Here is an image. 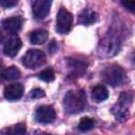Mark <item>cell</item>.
<instances>
[{
  "mask_svg": "<svg viewBox=\"0 0 135 135\" xmlns=\"http://www.w3.org/2000/svg\"><path fill=\"white\" fill-rule=\"evenodd\" d=\"M86 104L85 94L83 91H70L63 98V107L66 113L75 114L81 112Z\"/></svg>",
  "mask_w": 135,
  "mask_h": 135,
  "instance_id": "obj_1",
  "label": "cell"
},
{
  "mask_svg": "<svg viewBox=\"0 0 135 135\" xmlns=\"http://www.w3.org/2000/svg\"><path fill=\"white\" fill-rule=\"evenodd\" d=\"M103 78L107 83L112 86L122 85L127 81V74L124 70L119 65H111L108 66L103 72Z\"/></svg>",
  "mask_w": 135,
  "mask_h": 135,
  "instance_id": "obj_2",
  "label": "cell"
},
{
  "mask_svg": "<svg viewBox=\"0 0 135 135\" xmlns=\"http://www.w3.org/2000/svg\"><path fill=\"white\" fill-rule=\"evenodd\" d=\"M46 61L45 54L36 49H31L28 50L25 55L22 57V63L28 69H37L41 65H43Z\"/></svg>",
  "mask_w": 135,
  "mask_h": 135,
  "instance_id": "obj_3",
  "label": "cell"
},
{
  "mask_svg": "<svg viewBox=\"0 0 135 135\" xmlns=\"http://www.w3.org/2000/svg\"><path fill=\"white\" fill-rule=\"evenodd\" d=\"M73 25V16L65 8H60L57 14L56 30L60 34H66L71 31Z\"/></svg>",
  "mask_w": 135,
  "mask_h": 135,
  "instance_id": "obj_4",
  "label": "cell"
},
{
  "mask_svg": "<svg viewBox=\"0 0 135 135\" xmlns=\"http://www.w3.org/2000/svg\"><path fill=\"white\" fill-rule=\"evenodd\" d=\"M35 118L41 123H52L56 118V112L51 105H41L36 110Z\"/></svg>",
  "mask_w": 135,
  "mask_h": 135,
  "instance_id": "obj_5",
  "label": "cell"
},
{
  "mask_svg": "<svg viewBox=\"0 0 135 135\" xmlns=\"http://www.w3.org/2000/svg\"><path fill=\"white\" fill-rule=\"evenodd\" d=\"M52 1L53 0H35L33 4L34 17L37 19H44L51 11Z\"/></svg>",
  "mask_w": 135,
  "mask_h": 135,
  "instance_id": "obj_6",
  "label": "cell"
},
{
  "mask_svg": "<svg viewBox=\"0 0 135 135\" xmlns=\"http://www.w3.org/2000/svg\"><path fill=\"white\" fill-rule=\"evenodd\" d=\"M22 46L21 39L18 36H12L5 41L3 46V53L8 57H15Z\"/></svg>",
  "mask_w": 135,
  "mask_h": 135,
  "instance_id": "obj_7",
  "label": "cell"
},
{
  "mask_svg": "<svg viewBox=\"0 0 135 135\" xmlns=\"http://www.w3.org/2000/svg\"><path fill=\"white\" fill-rule=\"evenodd\" d=\"M23 92L24 88L21 83H12L4 89V97L7 100H17L22 97Z\"/></svg>",
  "mask_w": 135,
  "mask_h": 135,
  "instance_id": "obj_8",
  "label": "cell"
},
{
  "mask_svg": "<svg viewBox=\"0 0 135 135\" xmlns=\"http://www.w3.org/2000/svg\"><path fill=\"white\" fill-rule=\"evenodd\" d=\"M22 26V19L20 17H11L2 21V27L11 34H15L20 31Z\"/></svg>",
  "mask_w": 135,
  "mask_h": 135,
  "instance_id": "obj_9",
  "label": "cell"
},
{
  "mask_svg": "<svg viewBox=\"0 0 135 135\" xmlns=\"http://www.w3.org/2000/svg\"><path fill=\"white\" fill-rule=\"evenodd\" d=\"M49 38V33L47 31L43 28L35 30L34 32L31 33L30 35V42L32 44H42L44 43Z\"/></svg>",
  "mask_w": 135,
  "mask_h": 135,
  "instance_id": "obj_10",
  "label": "cell"
},
{
  "mask_svg": "<svg viewBox=\"0 0 135 135\" xmlns=\"http://www.w3.org/2000/svg\"><path fill=\"white\" fill-rule=\"evenodd\" d=\"M108 97H109V92L104 85L98 84L92 89V98L96 102H101V101L108 99Z\"/></svg>",
  "mask_w": 135,
  "mask_h": 135,
  "instance_id": "obj_11",
  "label": "cell"
},
{
  "mask_svg": "<svg viewBox=\"0 0 135 135\" xmlns=\"http://www.w3.org/2000/svg\"><path fill=\"white\" fill-rule=\"evenodd\" d=\"M97 14L91 9H84L81 12V14L79 15V22L88 25V24H92L95 23L97 21Z\"/></svg>",
  "mask_w": 135,
  "mask_h": 135,
  "instance_id": "obj_12",
  "label": "cell"
},
{
  "mask_svg": "<svg viewBox=\"0 0 135 135\" xmlns=\"http://www.w3.org/2000/svg\"><path fill=\"white\" fill-rule=\"evenodd\" d=\"M21 76V72L16 66H9L2 72V77L6 80H16Z\"/></svg>",
  "mask_w": 135,
  "mask_h": 135,
  "instance_id": "obj_13",
  "label": "cell"
},
{
  "mask_svg": "<svg viewBox=\"0 0 135 135\" xmlns=\"http://www.w3.org/2000/svg\"><path fill=\"white\" fill-rule=\"evenodd\" d=\"M95 126V121L93 118L91 117H83L81 118V120L78 123V129L80 131H89L91 129H93Z\"/></svg>",
  "mask_w": 135,
  "mask_h": 135,
  "instance_id": "obj_14",
  "label": "cell"
},
{
  "mask_svg": "<svg viewBox=\"0 0 135 135\" xmlns=\"http://www.w3.org/2000/svg\"><path fill=\"white\" fill-rule=\"evenodd\" d=\"M112 112H113V114L115 115L116 119H117V120H120V121H123V120L128 119V117H129L128 109H126L124 105H122V104H119L117 110L113 109Z\"/></svg>",
  "mask_w": 135,
  "mask_h": 135,
  "instance_id": "obj_15",
  "label": "cell"
},
{
  "mask_svg": "<svg viewBox=\"0 0 135 135\" xmlns=\"http://www.w3.org/2000/svg\"><path fill=\"white\" fill-rule=\"evenodd\" d=\"M39 79H41L42 81H45V82L53 81L55 79L54 71L52 69H45V70H43L42 72L39 73Z\"/></svg>",
  "mask_w": 135,
  "mask_h": 135,
  "instance_id": "obj_16",
  "label": "cell"
},
{
  "mask_svg": "<svg viewBox=\"0 0 135 135\" xmlns=\"http://www.w3.org/2000/svg\"><path fill=\"white\" fill-rule=\"evenodd\" d=\"M9 132L14 133V134H24L26 132V127L24 123H18L16 126H14Z\"/></svg>",
  "mask_w": 135,
  "mask_h": 135,
  "instance_id": "obj_17",
  "label": "cell"
},
{
  "mask_svg": "<svg viewBox=\"0 0 135 135\" xmlns=\"http://www.w3.org/2000/svg\"><path fill=\"white\" fill-rule=\"evenodd\" d=\"M121 4L130 12L135 11V0H121Z\"/></svg>",
  "mask_w": 135,
  "mask_h": 135,
  "instance_id": "obj_18",
  "label": "cell"
},
{
  "mask_svg": "<svg viewBox=\"0 0 135 135\" xmlns=\"http://www.w3.org/2000/svg\"><path fill=\"white\" fill-rule=\"evenodd\" d=\"M43 96H44V91L39 89V88H36V89L31 91V98L37 99V98H41Z\"/></svg>",
  "mask_w": 135,
  "mask_h": 135,
  "instance_id": "obj_19",
  "label": "cell"
},
{
  "mask_svg": "<svg viewBox=\"0 0 135 135\" xmlns=\"http://www.w3.org/2000/svg\"><path fill=\"white\" fill-rule=\"evenodd\" d=\"M18 3V0H0V6L4 8H9L15 6Z\"/></svg>",
  "mask_w": 135,
  "mask_h": 135,
  "instance_id": "obj_20",
  "label": "cell"
},
{
  "mask_svg": "<svg viewBox=\"0 0 135 135\" xmlns=\"http://www.w3.org/2000/svg\"><path fill=\"white\" fill-rule=\"evenodd\" d=\"M2 40H3V36H2V35H1V33H0V42H1Z\"/></svg>",
  "mask_w": 135,
  "mask_h": 135,
  "instance_id": "obj_21",
  "label": "cell"
}]
</instances>
